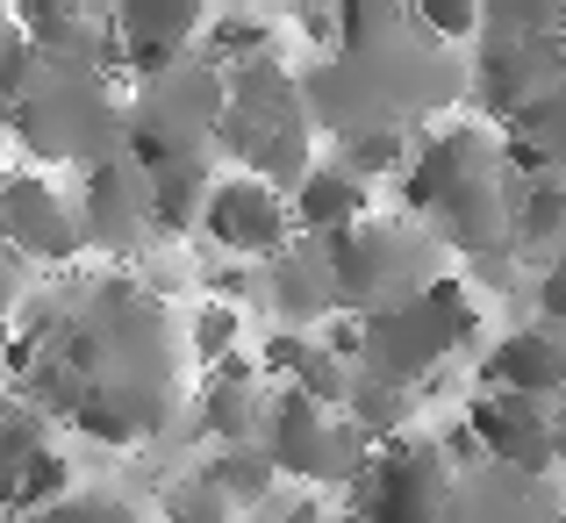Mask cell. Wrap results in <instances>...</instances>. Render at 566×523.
<instances>
[{"label":"cell","mask_w":566,"mask_h":523,"mask_svg":"<svg viewBox=\"0 0 566 523\" xmlns=\"http://www.w3.org/2000/svg\"><path fill=\"white\" fill-rule=\"evenodd\" d=\"M409 208L444 237L452 251H467L473 265L510 251V193L516 179L502 172V151L488 129H444V137L416 144V166L401 172Z\"/></svg>","instance_id":"1"},{"label":"cell","mask_w":566,"mask_h":523,"mask_svg":"<svg viewBox=\"0 0 566 523\" xmlns=\"http://www.w3.org/2000/svg\"><path fill=\"white\" fill-rule=\"evenodd\" d=\"M481 337V302L467 294L459 273H438L416 302L366 316V345H359V373L387 387H416L423 373H438L452 352H467Z\"/></svg>","instance_id":"2"},{"label":"cell","mask_w":566,"mask_h":523,"mask_svg":"<svg viewBox=\"0 0 566 523\" xmlns=\"http://www.w3.org/2000/svg\"><path fill=\"white\" fill-rule=\"evenodd\" d=\"M8 129L43 166H101V158H115V144H123V108H115V94L94 72L43 65L36 86L22 94V108L8 115Z\"/></svg>","instance_id":"3"},{"label":"cell","mask_w":566,"mask_h":523,"mask_svg":"<svg viewBox=\"0 0 566 523\" xmlns=\"http://www.w3.org/2000/svg\"><path fill=\"white\" fill-rule=\"evenodd\" d=\"M222 115V80L208 65L180 57L172 72L137 86V101L123 108V151L137 172H166V166H208V137Z\"/></svg>","instance_id":"4"},{"label":"cell","mask_w":566,"mask_h":523,"mask_svg":"<svg viewBox=\"0 0 566 523\" xmlns=\"http://www.w3.org/2000/svg\"><path fill=\"white\" fill-rule=\"evenodd\" d=\"M323 265H331V287H337V308L345 316H387V308L416 302V294L438 280V265H430V237L409 230V222L395 216H366L359 230L331 237V244H316Z\"/></svg>","instance_id":"5"},{"label":"cell","mask_w":566,"mask_h":523,"mask_svg":"<svg viewBox=\"0 0 566 523\" xmlns=\"http://www.w3.org/2000/svg\"><path fill=\"white\" fill-rule=\"evenodd\" d=\"M259 452L273 459V473L287 481H308V488H352L374 459V444L345 423L337 409L308 401L302 387H280L265 401V423H259Z\"/></svg>","instance_id":"6"},{"label":"cell","mask_w":566,"mask_h":523,"mask_svg":"<svg viewBox=\"0 0 566 523\" xmlns=\"http://www.w3.org/2000/svg\"><path fill=\"white\" fill-rule=\"evenodd\" d=\"M352 502H359V523H444L452 510V467H444L438 438H401L374 444L366 473L352 481Z\"/></svg>","instance_id":"7"},{"label":"cell","mask_w":566,"mask_h":523,"mask_svg":"<svg viewBox=\"0 0 566 523\" xmlns=\"http://www.w3.org/2000/svg\"><path fill=\"white\" fill-rule=\"evenodd\" d=\"M0 251L14 265H65L86 251L72 201L43 172H0Z\"/></svg>","instance_id":"8"},{"label":"cell","mask_w":566,"mask_h":523,"mask_svg":"<svg viewBox=\"0 0 566 523\" xmlns=\"http://www.w3.org/2000/svg\"><path fill=\"white\" fill-rule=\"evenodd\" d=\"M193 230H201L208 244H222L230 259H280V251H287V237H294V222H287V201H280L273 187L230 172V179H216V187H208L201 222H193Z\"/></svg>","instance_id":"9"},{"label":"cell","mask_w":566,"mask_h":523,"mask_svg":"<svg viewBox=\"0 0 566 523\" xmlns=\"http://www.w3.org/2000/svg\"><path fill=\"white\" fill-rule=\"evenodd\" d=\"M459 423L473 430L481 459H495L516 481H545L553 473V401H524V395H473Z\"/></svg>","instance_id":"10"},{"label":"cell","mask_w":566,"mask_h":523,"mask_svg":"<svg viewBox=\"0 0 566 523\" xmlns=\"http://www.w3.org/2000/svg\"><path fill=\"white\" fill-rule=\"evenodd\" d=\"M72 216H80L86 244L137 251L144 237H151V222H144V172L129 166V158H101V166H86V187H80V201H72Z\"/></svg>","instance_id":"11"},{"label":"cell","mask_w":566,"mask_h":523,"mask_svg":"<svg viewBox=\"0 0 566 523\" xmlns=\"http://www.w3.org/2000/svg\"><path fill=\"white\" fill-rule=\"evenodd\" d=\"M481 395H524V401H559L566 395V331H510L481 358Z\"/></svg>","instance_id":"12"},{"label":"cell","mask_w":566,"mask_h":523,"mask_svg":"<svg viewBox=\"0 0 566 523\" xmlns=\"http://www.w3.org/2000/svg\"><path fill=\"white\" fill-rule=\"evenodd\" d=\"M559 80L553 43H510V36H481V57H473V94H481L488 115H524L545 86Z\"/></svg>","instance_id":"13"},{"label":"cell","mask_w":566,"mask_h":523,"mask_svg":"<svg viewBox=\"0 0 566 523\" xmlns=\"http://www.w3.org/2000/svg\"><path fill=\"white\" fill-rule=\"evenodd\" d=\"M166 416H172L166 387H86V395L72 401L65 423L80 430V438H94V444L129 452V444L158 438V430H166Z\"/></svg>","instance_id":"14"},{"label":"cell","mask_w":566,"mask_h":523,"mask_svg":"<svg viewBox=\"0 0 566 523\" xmlns=\"http://www.w3.org/2000/svg\"><path fill=\"white\" fill-rule=\"evenodd\" d=\"M366 208H374V187H359V179L337 166V158H331V166H308L302 187L287 193V222H294V230H308L316 244H331V237L359 230Z\"/></svg>","instance_id":"15"},{"label":"cell","mask_w":566,"mask_h":523,"mask_svg":"<svg viewBox=\"0 0 566 523\" xmlns=\"http://www.w3.org/2000/svg\"><path fill=\"white\" fill-rule=\"evenodd\" d=\"M201 438H208V452H230V444H259V423H265V395H259V380H251V366L244 358H230V366H216L208 373V387H201Z\"/></svg>","instance_id":"16"},{"label":"cell","mask_w":566,"mask_h":523,"mask_svg":"<svg viewBox=\"0 0 566 523\" xmlns=\"http://www.w3.org/2000/svg\"><path fill=\"white\" fill-rule=\"evenodd\" d=\"M273 43H280V22L273 14H216V22H201V36H193V65H208L216 80H230V72H244V65H265L273 57Z\"/></svg>","instance_id":"17"},{"label":"cell","mask_w":566,"mask_h":523,"mask_svg":"<svg viewBox=\"0 0 566 523\" xmlns=\"http://www.w3.org/2000/svg\"><path fill=\"white\" fill-rule=\"evenodd\" d=\"M566 244V179H524L510 193V259H559Z\"/></svg>","instance_id":"18"},{"label":"cell","mask_w":566,"mask_h":523,"mask_svg":"<svg viewBox=\"0 0 566 523\" xmlns=\"http://www.w3.org/2000/svg\"><path fill=\"white\" fill-rule=\"evenodd\" d=\"M265 287H273V308L287 316V331H302V323H316V316H337V287H331L323 251H280Z\"/></svg>","instance_id":"19"},{"label":"cell","mask_w":566,"mask_h":523,"mask_svg":"<svg viewBox=\"0 0 566 523\" xmlns=\"http://www.w3.org/2000/svg\"><path fill=\"white\" fill-rule=\"evenodd\" d=\"M193 481H201L216 502H230V510L244 516V510H265V502H273L280 473H273V459H265L259 444H230V452H208Z\"/></svg>","instance_id":"20"},{"label":"cell","mask_w":566,"mask_h":523,"mask_svg":"<svg viewBox=\"0 0 566 523\" xmlns=\"http://www.w3.org/2000/svg\"><path fill=\"white\" fill-rule=\"evenodd\" d=\"M216 187L208 166H166V172H144V222L158 237H187L201 222V201Z\"/></svg>","instance_id":"21"},{"label":"cell","mask_w":566,"mask_h":523,"mask_svg":"<svg viewBox=\"0 0 566 523\" xmlns=\"http://www.w3.org/2000/svg\"><path fill=\"white\" fill-rule=\"evenodd\" d=\"M416 416V395L409 387H387V380H366V373H352V395H345V423L359 430L366 444H387L401 438Z\"/></svg>","instance_id":"22"},{"label":"cell","mask_w":566,"mask_h":523,"mask_svg":"<svg viewBox=\"0 0 566 523\" xmlns=\"http://www.w3.org/2000/svg\"><path fill=\"white\" fill-rule=\"evenodd\" d=\"M337 166L359 179V187H374V179H395V172L416 166V144H409V129H374V137L337 144Z\"/></svg>","instance_id":"23"},{"label":"cell","mask_w":566,"mask_h":523,"mask_svg":"<svg viewBox=\"0 0 566 523\" xmlns=\"http://www.w3.org/2000/svg\"><path fill=\"white\" fill-rule=\"evenodd\" d=\"M36 452H51V423H43L36 409H8V401H0V488H8Z\"/></svg>","instance_id":"24"},{"label":"cell","mask_w":566,"mask_h":523,"mask_svg":"<svg viewBox=\"0 0 566 523\" xmlns=\"http://www.w3.org/2000/svg\"><path fill=\"white\" fill-rule=\"evenodd\" d=\"M187 337H193V358L216 373V366H230V358H237V345H244V316H237L230 302H208L201 316H193Z\"/></svg>","instance_id":"25"},{"label":"cell","mask_w":566,"mask_h":523,"mask_svg":"<svg viewBox=\"0 0 566 523\" xmlns=\"http://www.w3.org/2000/svg\"><path fill=\"white\" fill-rule=\"evenodd\" d=\"M29 523H144V516H137V502L108 495V488H72L65 502H51V510L29 516Z\"/></svg>","instance_id":"26"},{"label":"cell","mask_w":566,"mask_h":523,"mask_svg":"<svg viewBox=\"0 0 566 523\" xmlns=\"http://www.w3.org/2000/svg\"><path fill=\"white\" fill-rule=\"evenodd\" d=\"M36 72H43V57L14 36V22H0V123L22 108V94L36 86Z\"/></svg>","instance_id":"27"},{"label":"cell","mask_w":566,"mask_h":523,"mask_svg":"<svg viewBox=\"0 0 566 523\" xmlns=\"http://www.w3.org/2000/svg\"><path fill=\"white\" fill-rule=\"evenodd\" d=\"M409 22H416V36L423 43H459V36H481V8L473 0H423V8H409Z\"/></svg>","instance_id":"28"},{"label":"cell","mask_w":566,"mask_h":523,"mask_svg":"<svg viewBox=\"0 0 566 523\" xmlns=\"http://www.w3.org/2000/svg\"><path fill=\"white\" fill-rule=\"evenodd\" d=\"M294 387H302V395L308 401H323V409H337V416H345V395H352V366H345V358H331V352H308V366L302 373H294Z\"/></svg>","instance_id":"29"},{"label":"cell","mask_w":566,"mask_h":523,"mask_svg":"<svg viewBox=\"0 0 566 523\" xmlns=\"http://www.w3.org/2000/svg\"><path fill=\"white\" fill-rule=\"evenodd\" d=\"M308 352H316V337H308V331H273L259 345V373H265V380H280V387H294V373L308 366Z\"/></svg>","instance_id":"30"},{"label":"cell","mask_w":566,"mask_h":523,"mask_svg":"<svg viewBox=\"0 0 566 523\" xmlns=\"http://www.w3.org/2000/svg\"><path fill=\"white\" fill-rule=\"evenodd\" d=\"M166 523H237V510H230V502H216L201 481H187L180 495L166 502Z\"/></svg>","instance_id":"31"},{"label":"cell","mask_w":566,"mask_h":523,"mask_svg":"<svg viewBox=\"0 0 566 523\" xmlns=\"http://www.w3.org/2000/svg\"><path fill=\"white\" fill-rule=\"evenodd\" d=\"M538 316H545V331L566 323V273H553V265H545V280H538Z\"/></svg>","instance_id":"32"},{"label":"cell","mask_w":566,"mask_h":523,"mask_svg":"<svg viewBox=\"0 0 566 523\" xmlns=\"http://www.w3.org/2000/svg\"><path fill=\"white\" fill-rule=\"evenodd\" d=\"M14 308H22V280H0V345L14 331Z\"/></svg>","instance_id":"33"},{"label":"cell","mask_w":566,"mask_h":523,"mask_svg":"<svg viewBox=\"0 0 566 523\" xmlns=\"http://www.w3.org/2000/svg\"><path fill=\"white\" fill-rule=\"evenodd\" d=\"M280 523H331V516H323L316 502H294V510H280Z\"/></svg>","instance_id":"34"},{"label":"cell","mask_w":566,"mask_h":523,"mask_svg":"<svg viewBox=\"0 0 566 523\" xmlns=\"http://www.w3.org/2000/svg\"><path fill=\"white\" fill-rule=\"evenodd\" d=\"M553 57H559V72H566V14H559V36H553Z\"/></svg>","instance_id":"35"},{"label":"cell","mask_w":566,"mask_h":523,"mask_svg":"<svg viewBox=\"0 0 566 523\" xmlns=\"http://www.w3.org/2000/svg\"><path fill=\"white\" fill-rule=\"evenodd\" d=\"M553 523H566V502H559V510H553Z\"/></svg>","instance_id":"36"},{"label":"cell","mask_w":566,"mask_h":523,"mask_svg":"<svg viewBox=\"0 0 566 523\" xmlns=\"http://www.w3.org/2000/svg\"><path fill=\"white\" fill-rule=\"evenodd\" d=\"M0 22H8V14H0Z\"/></svg>","instance_id":"37"}]
</instances>
